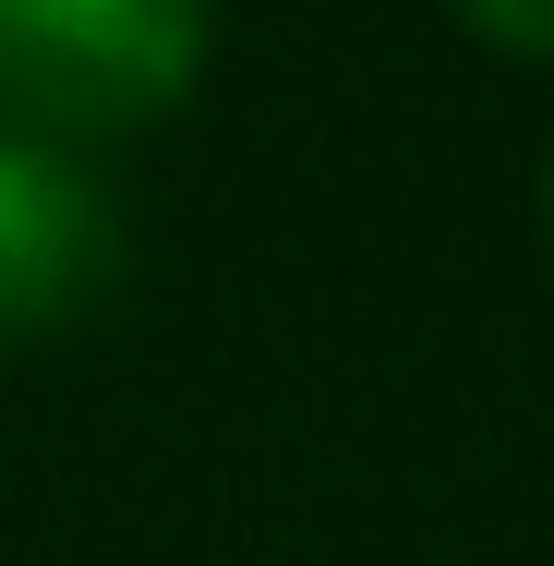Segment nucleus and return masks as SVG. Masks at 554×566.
Returning <instances> with one entry per match:
<instances>
[{
    "label": "nucleus",
    "instance_id": "nucleus-1",
    "mask_svg": "<svg viewBox=\"0 0 554 566\" xmlns=\"http://www.w3.org/2000/svg\"><path fill=\"white\" fill-rule=\"evenodd\" d=\"M218 0H0V133L97 157L206 85Z\"/></svg>",
    "mask_w": 554,
    "mask_h": 566
},
{
    "label": "nucleus",
    "instance_id": "nucleus-2",
    "mask_svg": "<svg viewBox=\"0 0 554 566\" xmlns=\"http://www.w3.org/2000/svg\"><path fill=\"white\" fill-rule=\"evenodd\" d=\"M109 253H121V229H109L97 169L0 133V349L73 326L109 277Z\"/></svg>",
    "mask_w": 554,
    "mask_h": 566
},
{
    "label": "nucleus",
    "instance_id": "nucleus-3",
    "mask_svg": "<svg viewBox=\"0 0 554 566\" xmlns=\"http://www.w3.org/2000/svg\"><path fill=\"white\" fill-rule=\"evenodd\" d=\"M470 36H494V49H519V61H554V0H446Z\"/></svg>",
    "mask_w": 554,
    "mask_h": 566
},
{
    "label": "nucleus",
    "instance_id": "nucleus-4",
    "mask_svg": "<svg viewBox=\"0 0 554 566\" xmlns=\"http://www.w3.org/2000/svg\"><path fill=\"white\" fill-rule=\"evenodd\" d=\"M543 241H554V157H543Z\"/></svg>",
    "mask_w": 554,
    "mask_h": 566
}]
</instances>
